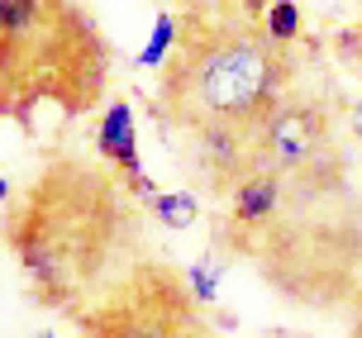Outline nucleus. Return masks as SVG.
<instances>
[{
	"label": "nucleus",
	"mask_w": 362,
	"mask_h": 338,
	"mask_svg": "<svg viewBox=\"0 0 362 338\" xmlns=\"http://www.w3.org/2000/svg\"><path fill=\"white\" fill-rule=\"evenodd\" d=\"M286 53L253 29L238 10H196L181 19L177 48L167 57L163 100L181 129H191L219 172L234 181L253 167V139L262 120L281 105Z\"/></svg>",
	"instance_id": "nucleus-1"
},
{
	"label": "nucleus",
	"mask_w": 362,
	"mask_h": 338,
	"mask_svg": "<svg viewBox=\"0 0 362 338\" xmlns=\"http://www.w3.org/2000/svg\"><path fill=\"white\" fill-rule=\"evenodd\" d=\"M90 338H205V324L196 320L191 291H181L177 276L148 272L134 281V296L90 320Z\"/></svg>",
	"instance_id": "nucleus-2"
},
{
	"label": "nucleus",
	"mask_w": 362,
	"mask_h": 338,
	"mask_svg": "<svg viewBox=\"0 0 362 338\" xmlns=\"http://www.w3.org/2000/svg\"><path fill=\"white\" fill-rule=\"evenodd\" d=\"M329 148V120L315 100H291L281 95V105L272 110L262 129L253 139V167H267V172H305L310 162Z\"/></svg>",
	"instance_id": "nucleus-3"
},
{
	"label": "nucleus",
	"mask_w": 362,
	"mask_h": 338,
	"mask_svg": "<svg viewBox=\"0 0 362 338\" xmlns=\"http://www.w3.org/2000/svg\"><path fill=\"white\" fill-rule=\"evenodd\" d=\"M95 148H100V158H110L129 177L134 196H144L148 205L163 196V191H153L144 162H139V129H134V110H129V100H110L105 120H100V129H95Z\"/></svg>",
	"instance_id": "nucleus-4"
},
{
	"label": "nucleus",
	"mask_w": 362,
	"mask_h": 338,
	"mask_svg": "<svg viewBox=\"0 0 362 338\" xmlns=\"http://www.w3.org/2000/svg\"><path fill=\"white\" fill-rule=\"evenodd\" d=\"M281 191H286V177H281V172L248 167V172L234 181V224L238 229L267 224L272 214H276V205H281Z\"/></svg>",
	"instance_id": "nucleus-5"
},
{
	"label": "nucleus",
	"mask_w": 362,
	"mask_h": 338,
	"mask_svg": "<svg viewBox=\"0 0 362 338\" xmlns=\"http://www.w3.org/2000/svg\"><path fill=\"white\" fill-rule=\"evenodd\" d=\"M177 34H181V19H172V15L153 19V34H148L144 53H139V67H167V57L177 48Z\"/></svg>",
	"instance_id": "nucleus-6"
},
{
	"label": "nucleus",
	"mask_w": 362,
	"mask_h": 338,
	"mask_svg": "<svg viewBox=\"0 0 362 338\" xmlns=\"http://www.w3.org/2000/svg\"><path fill=\"white\" fill-rule=\"evenodd\" d=\"M262 34H267L276 48H286L291 38H300V5H296V0H272L267 15H262Z\"/></svg>",
	"instance_id": "nucleus-7"
},
{
	"label": "nucleus",
	"mask_w": 362,
	"mask_h": 338,
	"mask_svg": "<svg viewBox=\"0 0 362 338\" xmlns=\"http://www.w3.org/2000/svg\"><path fill=\"white\" fill-rule=\"evenodd\" d=\"M153 214L163 219L167 229H191V224H196V214H200V205H196L191 191H163V196L153 200Z\"/></svg>",
	"instance_id": "nucleus-8"
},
{
	"label": "nucleus",
	"mask_w": 362,
	"mask_h": 338,
	"mask_svg": "<svg viewBox=\"0 0 362 338\" xmlns=\"http://www.w3.org/2000/svg\"><path fill=\"white\" fill-rule=\"evenodd\" d=\"M34 10H38V0H0V38L24 34L34 24Z\"/></svg>",
	"instance_id": "nucleus-9"
},
{
	"label": "nucleus",
	"mask_w": 362,
	"mask_h": 338,
	"mask_svg": "<svg viewBox=\"0 0 362 338\" xmlns=\"http://www.w3.org/2000/svg\"><path fill=\"white\" fill-rule=\"evenodd\" d=\"M186 291H191V301H215V291H219V272H215V262L210 257H200L196 267L186 272Z\"/></svg>",
	"instance_id": "nucleus-10"
},
{
	"label": "nucleus",
	"mask_w": 362,
	"mask_h": 338,
	"mask_svg": "<svg viewBox=\"0 0 362 338\" xmlns=\"http://www.w3.org/2000/svg\"><path fill=\"white\" fill-rule=\"evenodd\" d=\"M5 196H10V181H5V177H0V200H5Z\"/></svg>",
	"instance_id": "nucleus-11"
},
{
	"label": "nucleus",
	"mask_w": 362,
	"mask_h": 338,
	"mask_svg": "<svg viewBox=\"0 0 362 338\" xmlns=\"http://www.w3.org/2000/svg\"><path fill=\"white\" fill-rule=\"evenodd\" d=\"M358 129H362V105H358Z\"/></svg>",
	"instance_id": "nucleus-12"
},
{
	"label": "nucleus",
	"mask_w": 362,
	"mask_h": 338,
	"mask_svg": "<svg viewBox=\"0 0 362 338\" xmlns=\"http://www.w3.org/2000/svg\"><path fill=\"white\" fill-rule=\"evenodd\" d=\"M38 338H53V334H38Z\"/></svg>",
	"instance_id": "nucleus-13"
}]
</instances>
